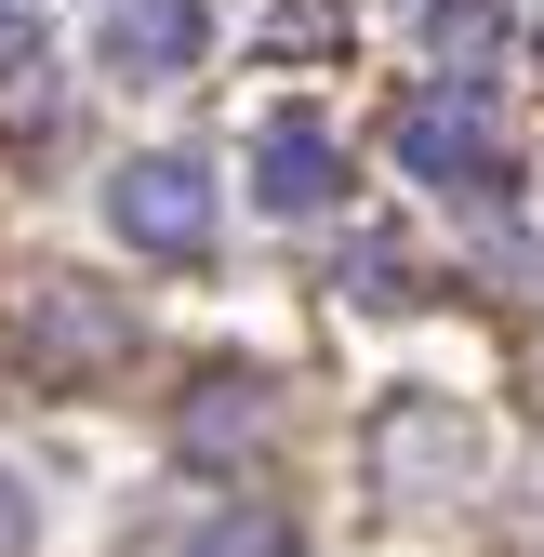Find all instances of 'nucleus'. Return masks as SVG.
<instances>
[{"label":"nucleus","instance_id":"obj_6","mask_svg":"<svg viewBox=\"0 0 544 557\" xmlns=\"http://www.w3.org/2000/svg\"><path fill=\"white\" fill-rule=\"evenodd\" d=\"M425 53L452 66V81H479V66L505 53V0H425Z\"/></svg>","mask_w":544,"mask_h":557},{"label":"nucleus","instance_id":"obj_5","mask_svg":"<svg viewBox=\"0 0 544 557\" xmlns=\"http://www.w3.org/2000/svg\"><path fill=\"white\" fill-rule=\"evenodd\" d=\"M199 40H213V0H120L107 14V66L120 81H186Z\"/></svg>","mask_w":544,"mask_h":557},{"label":"nucleus","instance_id":"obj_4","mask_svg":"<svg viewBox=\"0 0 544 557\" xmlns=\"http://www.w3.org/2000/svg\"><path fill=\"white\" fill-rule=\"evenodd\" d=\"M465 451H479V438H465V411H438V398H398L385 425H372V465H385L398 505H412V492H452Z\"/></svg>","mask_w":544,"mask_h":557},{"label":"nucleus","instance_id":"obj_8","mask_svg":"<svg viewBox=\"0 0 544 557\" xmlns=\"http://www.w3.org/2000/svg\"><path fill=\"white\" fill-rule=\"evenodd\" d=\"M346 293H359V306H425V265L398 252V239H359V252H346Z\"/></svg>","mask_w":544,"mask_h":557},{"label":"nucleus","instance_id":"obj_3","mask_svg":"<svg viewBox=\"0 0 544 557\" xmlns=\"http://www.w3.org/2000/svg\"><path fill=\"white\" fill-rule=\"evenodd\" d=\"M332 199H346V147H332L319 120H265V133H252V213L319 226Z\"/></svg>","mask_w":544,"mask_h":557},{"label":"nucleus","instance_id":"obj_10","mask_svg":"<svg viewBox=\"0 0 544 557\" xmlns=\"http://www.w3.org/2000/svg\"><path fill=\"white\" fill-rule=\"evenodd\" d=\"M0 66H40V0H0Z\"/></svg>","mask_w":544,"mask_h":557},{"label":"nucleus","instance_id":"obj_9","mask_svg":"<svg viewBox=\"0 0 544 557\" xmlns=\"http://www.w3.org/2000/svg\"><path fill=\"white\" fill-rule=\"evenodd\" d=\"M265 40H280V53H332V40H346V0H280Z\"/></svg>","mask_w":544,"mask_h":557},{"label":"nucleus","instance_id":"obj_12","mask_svg":"<svg viewBox=\"0 0 544 557\" xmlns=\"http://www.w3.org/2000/svg\"><path fill=\"white\" fill-rule=\"evenodd\" d=\"M531 66H544V40H531Z\"/></svg>","mask_w":544,"mask_h":557},{"label":"nucleus","instance_id":"obj_11","mask_svg":"<svg viewBox=\"0 0 544 557\" xmlns=\"http://www.w3.org/2000/svg\"><path fill=\"white\" fill-rule=\"evenodd\" d=\"M40 531H27V492H14V478H0V557H27Z\"/></svg>","mask_w":544,"mask_h":557},{"label":"nucleus","instance_id":"obj_2","mask_svg":"<svg viewBox=\"0 0 544 557\" xmlns=\"http://www.w3.org/2000/svg\"><path fill=\"white\" fill-rule=\"evenodd\" d=\"M107 226L133 239V252H160V265H186V252H213V173L199 160H120V186H107Z\"/></svg>","mask_w":544,"mask_h":557},{"label":"nucleus","instance_id":"obj_7","mask_svg":"<svg viewBox=\"0 0 544 557\" xmlns=\"http://www.w3.org/2000/svg\"><path fill=\"white\" fill-rule=\"evenodd\" d=\"M186 557H306V531H293V505H226Z\"/></svg>","mask_w":544,"mask_h":557},{"label":"nucleus","instance_id":"obj_1","mask_svg":"<svg viewBox=\"0 0 544 557\" xmlns=\"http://www.w3.org/2000/svg\"><path fill=\"white\" fill-rule=\"evenodd\" d=\"M398 173L452 186V199H505L518 186V133H505V107H479V81H438V94L398 107Z\"/></svg>","mask_w":544,"mask_h":557}]
</instances>
